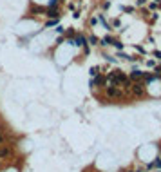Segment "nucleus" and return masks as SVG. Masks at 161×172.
Here are the masks:
<instances>
[{
	"label": "nucleus",
	"instance_id": "1",
	"mask_svg": "<svg viewBox=\"0 0 161 172\" xmlns=\"http://www.w3.org/2000/svg\"><path fill=\"white\" fill-rule=\"evenodd\" d=\"M105 78H107V82H109L111 85H118V87H125L130 82L129 76H127L123 71H111Z\"/></svg>",
	"mask_w": 161,
	"mask_h": 172
},
{
	"label": "nucleus",
	"instance_id": "2",
	"mask_svg": "<svg viewBox=\"0 0 161 172\" xmlns=\"http://www.w3.org/2000/svg\"><path fill=\"white\" fill-rule=\"evenodd\" d=\"M105 96L111 98V100H121L123 91H121V87H118V85H109V87H105Z\"/></svg>",
	"mask_w": 161,
	"mask_h": 172
},
{
	"label": "nucleus",
	"instance_id": "3",
	"mask_svg": "<svg viewBox=\"0 0 161 172\" xmlns=\"http://www.w3.org/2000/svg\"><path fill=\"white\" fill-rule=\"evenodd\" d=\"M130 94L132 96H136V98H141V96L145 94V84L143 82H132V85H130Z\"/></svg>",
	"mask_w": 161,
	"mask_h": 172
},
{
	"label": "nucleus",
	"instance_id": "4",
	"mask_svg": "<svg viewBox=\"0 0 161 172\" xmlns=\"http://www.w3.org/2000/svg\"><path fill=\"white\" fill-rule=\"evenodd\" d=\"M105 84H107V78L103 76L102 73H100V74H96L94 78H91V82H89V87H92V89H94V87H103Z\"/></svg>",
	"mask_w": 161,
	"mask_h": 172
},
{
	"label": "nucleus",
	"instance_id": "5",
	"mask_svg": "<svg viewBox=\"0 0 161 172\" xmlns=\"http://www.w3.org/2000/svg\"><path fill=\"white\" fill-rule=\"evenodd\" d=\"M69 44H72V45H74V47H83L85 44H87V38L83 36V34H74V38H71L69 40Z\"/></svg>",
	"mask_w": 161,
	"mask_h": 172
},
{
	"label": "nucleus",
	"instance_id": "6",
	"mask_svg": "<svg viewBox=\"0 0 161 172\" xmlns=\"http://www.w3.org/2000/svg\"><path fill=\"white\" fill-rule=\"evenodd\" d=\"M13 156V149L8 145H0V160H8Z\"/></svg>",
	"mask_w": 161,
	"mask_h": 172
},
{
	"label": "nucleus",
	"instance_id": "7",
	"mask_svg": "<svg viewBox=\"0 0 161 172\" xmlns=\"http://www.w3.org/2000/svg\"><path fill=\"white\" fill-rule=\"evenodd\" d=\"M45 16L47 18H60V9L58 8H45Z\"/></svg>",
	"mask_w": 161,
	"mask_h": 172
},
{
	"label": "nucleus",
	"instance_id": "8",
	"mask_svg": "<svg viewBox=\"0 0 161 172\" xmlns=\"http://www.w3.org/2000/svg\"><path fill=\"white\" fill-rule=\"evenodd\" d=\"M129 80L130 82H143V73L138 71V69H134V71L129 74Z\"/></svg>",
	"mask_w": 161,
	"mask_h": 172
},
{
	"label": "nucleus",
	"instance_id": "9",
	"mask_svg": "<svg viewBox=\"0 0 161 172\" xmlns=\"http://www.w3.org/2000/svg\"><path fill=\"white\" fill-rule=\"evenodd\" d=\"M114 40H116L114 36H111V34H107L105 38H102V40H100V45H103V47H107V45H112V44H114Z\"/></svg>",
	"mask_w": 161,
	"mask_h": 172
},
{
	"label": "nucleus",
	"instance_id": "10",
	"mask_svg": "<svg viewBox=\"0 0 161 172\" xmlns=\"http://www.w3.org/2000/svg\"><path fill=\"white\" fill-rule=\"evenodd\" d=\"M38 13L45 15V8H42V5H31L29 8V15H38Z\"/></svg>",
	"mask_w": 161,
	"mask_h": 172
},
{
	"label": "nucleus",
	"instance_id": "11",
	"mask_svg": "<svg viewBox=\"0 0 161 172\" xmlns=\"http://www.w3.org/2000/svg\"><path fill=\"white\" fill-rule=\"evenodd\" d=\"M147 169H149V170H152V169H161V158H156V161L149 163V165H147Z\"/></svg>",
	"mask_w": 161,
	"mask_h": 172
},
{
	"label": "nucleus",
	"instance_id": "12",
	"mask_svg": "<svg viewBox=\"0 0 161 172\" xmlns=\"http://www.w3.org/2000/svg\"><path fill=\"white\" fill-rule=\"evenodd\" d=\"M87 44H89V45H98V44H100V38L94 36V34H91V36L87 38Z\"/></svg>",
	"mask_w": 161,
	"mask_h": 172
},
{
	"label": "nucleus",
	"instance_id": "13",
	"mask_svg": "<svg viewBox=\"0 0 161 172\" xmlns=\"http://www.w3.org/2000/svg\"><path fill=\"white\" fill-rule=\"evenodd\" d=\"M60 22V18H49L47 22H45V27H56Z\"/></svg>",
	"mask_w": 161,
	"mask_h": 172
},
{
	"label": "nucleus",
	"instance_id": "14",
	"mask_svg": "<svg viewBox=\"0 0 161 172\" xmlns=\"http://www.w3.org/2000/svg\"><path fill=\"white\" fill-rule=\"evenodd\" d=\"M89 74H91V78H94L96 74H100V67L98 65H94V67H91V71H89Z\"/></svg>",
	"mask_w": 161,
	"mask_h": 172
},
{
	"label": "nucleus",
	"instance_id": "15",
	"mask_svg": "<svg viewBox=\"0 0 161 172\" xmlns=\"http://www.w3.org/2000/svg\"><path fill=\"white\" fill-rule=\"evenodd\" d=\"M74 34H76V31H74V29H67V31H65V38H69V40H71V38H74Z\"/></svg>",
	"mask_w": 161,
	"mask_h": 172
},
{
	"label": "nucleus",
	"instance_id": "16",
	"mask_svg": "<svg viewBox=\"0 0 161 172\" xmlns=\"http://www.w3.org/2000/svg\"><path fill=\"white\" fill-rule=\"evenodd\" d=\"M5 140H8V138H5V134L0 130V145H5Z\"/></svg>",
	"mask_w": 161,
	"mask_h": 172
},
{
	"label": "nucleus",
	"instance_id": "17",
	"mask_svg": "<svg viewBox=\"0 0 161 172\" xmlns=\"http://www.w3.org/2000/svg\"><path fill=\"white\" fill-rule=\"evenodd\" d=\"M114 47H116V49H123V44L119 42V40H114V44H112Z\"/></svg>",
	"mask_w": 161,
	"mask_h": 172
},
{
	"label": "nucleus",
	"instance_id": "18",
	"mask_svg": "<svg viewBox=\"0 0 161 172\" xmlns=\"http://www.w3.org/2000/svg\"><path fill=\"white\" fill-rule=\"evenodd\" d=\"M56 33H58V34H63V33H65V27H62V25H56Z\"/></svg>",
	"mask_w": 161,
	"mask_h": 172
},
{
	"label": "nucleus",
	"instance_id": "19",
	"mask_svg": "<svg viewBox=\"0 0 161 172\" xmlns=\"http://www.w3.org/2000/svg\"><path fill=\"white\" fill-rule=\"evenodd\" d=\"M112 27H119V25H121V22H119V20L116 18V20H112V24H111Z\"/></svg>",
	"mask_w": 161,
	"mask_h": 172
},
{
	"label": "nucleus",
	"instance_id": "20",
	"mask_svg": "<svg viewBox=\"0 0 161 172\" xmlns=\"http://www.w3.org/2000/svg\"><path fill=\"white\" fill-rule=\"evenodd\" d=\"M105 60L111 62V64H114V62H116V58H114V56H105Z\"/></svg>",
	"mask_w": 161,
	"mask_h": 172
},
{
	"label": "nucleus",
	"instance_id": "21",
	"mask_svg": "<svg viewBox=\"0 0 161 172\" xmlns=\"http://www.w3.org/2000/svg\"><path fill=\"white\" fill-rule=\"evenodd\" d=\"M123 11H125V13H132L134 8H129V5H127V8H123Z\"/></svg>",
	"mask_w": 161,
	"mask_h": 172
},
{
	"label": "nucleus",
	"instance_id": "22",
	"mask_svg": "<svg viewBox=\"0 0 161 172\" xmlns=\"http://www.w3.org/2000/svg\"><path fill=\"white\" fill-rule=\"evenodd\" d=\"M147 0H136V5H145Z\"/></svg>",
	"mask_w": 161,
	"mask_h": 172
},
{
	"label": "nucleus",
	"instance_id": "23",
	"mask_svg": "<svg viewBox=\"0 0 161 172\" xmlns=\"http://www.w3.org/2000/svg\"><path fill=\"white\" fill-rule=\"evenodd\" d=\"M154 56H156L158 60H161V51H156V53H154Z\"/></svg>",
	"mask_w": 161,
	"mask_h": 172
},
{
	"label": "nucleus",
	"instance_id": "24",
	"mask_svg": "<svg viewBox=\"0 0 161 172\" xmlns=\"http://www.w3.org/2000/svg\"><path fill=\"white\" fill-rule=\"evenodd\" d=\"M111 8V2H103V9H109Z\"/></svg>",
	"mask_w": 161,
	"mask_h": 172
},
{
	"label": "nucleus",
	"instance_id": "25",
	"mask_svg": "<svg viewBox=\"0 0 161 172\" xmlns=\"http://www.w3.org/2000/svg\"><path fill=\"white\" fill-rule=\"evenodd\" d=\"M136 51H138V53H145V49H143L141 45H138V47H136Z\"/></svg>",
	"mask_w": 161,
	"mask_h": 172
},
{
	"label": "nucleus",
	"instance_id": "26",
	"mask_svg": "<svg viewBox=\"0 0 161 172\" xmlns=\"http://www.w3.org/2000/svg\"><path fill=\"white\" fill-rule=\"evenodd\" d=\"M132 172H139V170H132Z\"/></svg>",
	"mask_w": 161,
	"mask_h": 172
},
{
	"label": "nucleus",
	"instance_id": "27",
	"mask_svg": "<svg viewBox=\"0 0 161 172\" xmlns=\"http://www.w3.org/2000/svg\"><path fill=\"white\" fill-rule=\"evenodd\" d=\"M154 2H159V0H154Z\"/></svg>",
	"mask_w": 161,
	"mask_h": 172
},
{
	"label": "nucleus",
	"instance_id": "28",
	"mask_svg": "<svg viewBox=\"0 0 161 172\" xmlns=\"http://www.w3.org/2000/svg\"><path fill=\"white\" fill-rule=\"evenodd\" d=\"M0 167H2V163H0Z\"/></svg>",
	"mask_w": 161,
	"mask_h": 172
}]
</instances>
